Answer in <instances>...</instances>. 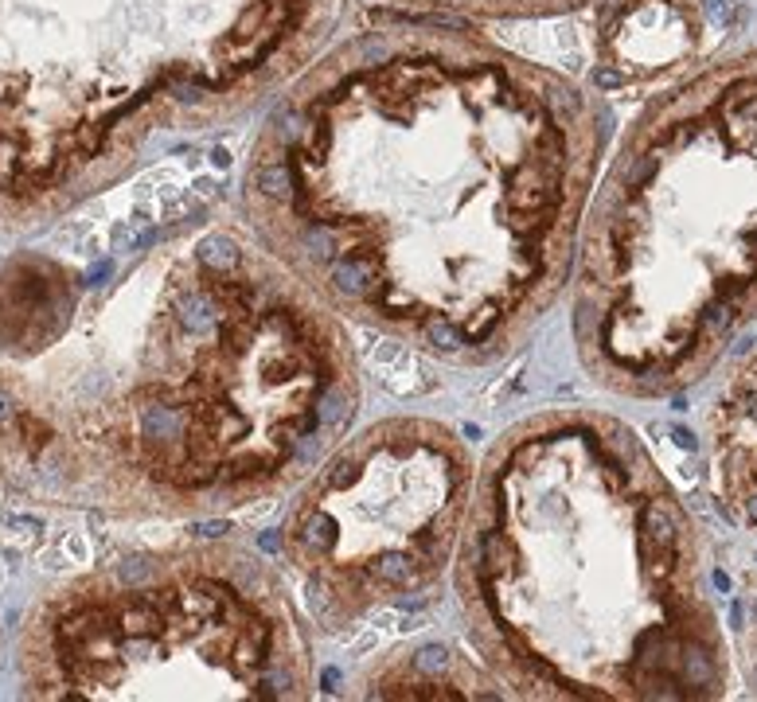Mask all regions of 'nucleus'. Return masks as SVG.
Wrapping results in <instances>:
<instances>
[{
    "label": "nucleus",
    "mask_w": 757,
    "mask_h": 702,
    "mask_svg": "<svg viewBox=\"0 0 757 702\" xmlns=\"http://www.w3.org/2000/svg\"><path fill=\"white\" fill-rule=\"evenodd\" d=\"M453 589L508 699H711L722 683L691 523L625 421L551 406L476 465Z\"/></svg>",
    "instance_id": "nucleus-3"
},
{
    "label": "nucleus",
    "mask_w": 757,
    "mask_h": 702,
    "mask_svg": "<svg viewBox=\"0 0 757 702\" xmlns=\"http://www.w3.org/2000/svg\"><path fill=\"white\" fill-rule=\"evenodd\" d=\"M570 328L613 394H668L757 304V63L691 78L640 118L594 187Z\"/></svg>",
    "instance_id": "nucleus-5"
},
{
    "label": "nucleus",
    "mask_w": 757,
    "mask_h": 702,
    "mask_svg": "<svg viewBox=\"0 0 757 702\" xmlns=\"http://www.w3.org/2000/svg\"><path fill=\"white\" fill-rule=\"evenodd\" d=\"M601 137L563 71L453 24L378 20L266 106L242 219L344 324L492 367L570 281Z\"/></svg>",
    "instance_id": "nucleus-1"
},
{
    "label": "nucleus",
    "mask_w": 757,
    "mask_h": 702,
    "mask_svg": "<svg viewBox=\"0 0 757 702\" xmlns=\"http://www.w3.org/2000/svg\"><path fill=\"white\" fill-rule=\"evenodd\" d=\"M32 699H313L309 613L262 554L176 542L51 585L20 632Z\"/></svg>",
    "instance_id": "nucleus-6"
},
{
    "label": "nucleus",
    "mask_w": 757,
    "mask_h": 702,
    "mask_svg": "<svg viewBox=\"0 0 757 702\" xmlns=\"http://www.w3.org/2000/svg\"><path fill=\"white\" fill-rule=\"evenodd\" d=\"M418 16H465V20H542L582 8L585 0H390Z\"/></svg>",
    "instance_id": "nucleus-9"
},
{
    "label": "nucleus",
    "mask_w": 757,
    "mask_h": 702,
    "mask_svg": "<svg viewBox=\"0 0 757 702\" xmlns=\"http://www.w3.org/2000/svg\"><path fill=\"white\" fill-rule=\"evenodd\" d=\"M476 461L437 418L390 414L347 433L293 488L277 554L309 620L352 628L430 601L465 530Z\"/></svg>",
    "instance_id": "nucleus-7"
},
{
    "label": "nucleus",
    "mask_w": 757,
    "mask_h": 702,
    "mask_svg": "<svg viewBox=\"0 0 757 702\" xmlns=\"http://www.w3.org/2000/svg\"><path fill=\"white\" fill-rule=\"evenodd\" d=\"M363 406L344 320L246 219L188 215L90 270L0 266V488L215 519L297 488Z\"/></svg>",
    "instance_id": "nucleus-2"
},
{
    "label": "nucleus",
    "mask_w": 757,
    "mask_h": 702,
    "mask_svg": "<svg viewBox=\"0 0 757 702\" xmlns=\"http://www.w3.org/2000/svg\"><path fill=\"white\" fill-rule=\"evenodd\" d=\"M356 699H508L480 659H465L449 648H399L359 671Z\"/></svg>",
    "instance_id": "nucleus-8"
},
{
    "label": "nucleus",
    "mask_w": 757,
    "mask_h": 702,
    "mask_svg": "<svg viewBox=\"0 0 757 702\" xmlns=\"http://www.w3.org/2000/svg\"><path fill=\"white\" fill-rule=\"evenodd\" d=\"M344 4L0 0V223H51L270 106L332 44Z\"/></svg>",
    "instance_id": "nucleus-4"
}]
</instances>
